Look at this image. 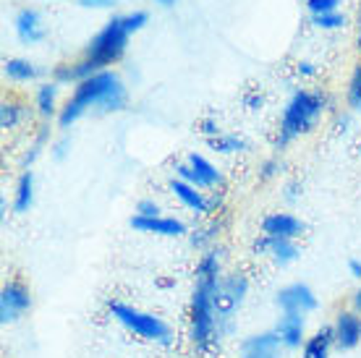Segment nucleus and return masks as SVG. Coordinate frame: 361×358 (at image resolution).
<instances>
[{
	"label": "nucleus",
	"instance_id": "7ed1b4c3",
	"mask_svg": "<svg viewBox=\"0 0 361 358\" xmlns=\"http://www.w3.org/2000/svg\"><path fill=\"white\" fill-rule=\"evenodd\" d=\"M128 105V90L123 79L118 76L113 68L110 71H99L90 79H82L71 90L68 99L61 105L58 113V128L68 131L76 121L84 116H110V113H121Z\"/></svg>",
	"mask_w": 361,
	"mask_h": 358
},
{
	"label": "nucleus",
	"instance_id": "0eeeda50",
	"mask_svg": "<svg viewBox=\"0 0 361 358\" xmlns=\"http://www.w3.org/2000/svg\"><path fill=\"white\" fill-rule=\"evenodd\" d=\"M29 309H32V290L24 280L13 278L0 288V324L3 327L21 322V316Z\"/></svg>",
	"mask_w": 361,
	"mask_h": 358
},
{
	"label": "nucleus",
	"instance_id": "a211bd4d",
	"mask_svg": "<svg viewBox=\"0 0 361 358\" xmlns=\"http://www.w3.org/2000/svg\"><path fill=\"white\" fill-rule=\"evenodd\" d=\"M35 194H37V178L35 171H21L13 186V212L16 215H27L29 209L35 206Z\"/></svg>",
	"mask_w": 361,
	"mask_h": 358
},
{
	"label": "nucleus",
	"instance_id": "5701e85b",
	"mask_svg": "<svg viewBox=\"0 0 361 358\" xmlns=\"http://www.w3.org/2000/svg\"><path fill=\"white\" fill-rule=\"evenodd\" d=\"M209 149L217 154H241L249 149V142H246L241 134H231V131H223L220 136H215V139H209Z\"/></svg>",
	"mask_w": 361,
	"mask_h": 358
},
{
	"label": "nucleus",
	"instance_id": "b1692460",
	"mask_svg": "<svg viewBox=\"0 0 361 358\" xmlns=\"http://www.w3.org/2000/svg\"><path fill=\"white\" fill-rule=\"evenodd\" d=\"M24 118H27L24 102H18V99H3L0 102V128L3 131H16L18 125L24 123Z\"/></svg>",
	"mask_w": 361,
	"mask_h": 358
},
{
	"label": "nucleus",
	"instance_id": "e433bc0d",
	"mask_svg": "<svg viewBox=\"0 0 361 358\" xmlns=\"http://www.w3.org/2000/svg\"><path fill=\"white\" fill-rule=\"evenodd\" d=\"M298 188H301V186H298V183H288V186H286V194H283V197L288 199V202H296L298 194H301Z\"/></svg>",
	"mask_w": 361,
	"mask_h": 358
},
{
	"label": "nucleus",
	"instance_id": "aec40b11",
	"mask_svg": "<svg viewBox=\"0 0 361 358\" xmlns=\"http://www.w3.org/2000/svg\"><path fill=\"white\" fill-rule=\"evenodd\" d=\"M335 350V338L333 327H319L317 332H312L301 348V358H333Z\"/></svg>",
	"mask_w": 361,
	"mask_h": 358
},
{
	"label": "nucleus",
	"instance_id": "1a4fd4ad",
	"mask_svg": "<svg viewBox=\"0 0 361 358\" xmlns=\"http://www.w3.org/2000/svg\"><path fill=\"white\" fill-rule=\"evenodd\" d=\"M128 225L134 228L136 233L142 235H157V238H180V235H189V228L183 220L171 215H157V217H142L134 215L128 220Z\"/></svg>",
	"mask_w": 361,
	"mask_h": 358
},
{
	"label": "nucleus",
	"instance_id": "dca6fc26",
	"mask_svg": "<svg viewBox=\"0 0 361 358\" xmlns=\"http://www.w3.org/2000/svg\"><path fill=\"white\" fill-rule=\"evenodd\" d=\"M13 32H16L18 42H24V45H39L47 37L45 21L39 16V11L35 8L18 11L16 16H13Z\"/></svg>",
	"mask_w": 361,
	"mask_h": 358
},
{
	"label": "nucleus",
	"instance_id": "f257e3e1",
	"mask_svg": "<svg viewBox=\"0 0 361 358\" xmlns=\"http://www.w3.org/2000/svg\"><path fill=\"white\" fill-rule=\"evenodd\" d=\"M220 251H202L194 269V288L189 301V340L199 356H212L223 345V332L217 319V288L223 280Z\"/></svg>",
	"mask_w": 361,
	"mask_h": 358
},
{
	"label": "nucleus",
	"instance_id": "7c9ffc66",
	"mask_svg": "<svg viewBox=\"0 0 361 358\" xmlns=\"http://www.w3.org/2000/svg\"><path fill=\"white\" fill-rule=\"evenodd\" d=\"M278 173H280V162L275 157H270V160H264L259 165V180H272Z\"/></svg>",
	"mask_w": 361,
	"mask_h": 358
},
{
	"label": "nucleus",
	"instance_id": "4c0bfd02",
	"mask_svg": "<svg viewBox=\"0 0 361 358\" xmlns=\"http://www.w3.org/2000/svg\"><path fill=\"white\" fill-rule=\"evenodd\" d=\"M353 309H356V311L361 314V288L356 290V296H353Z\"/></svg>",
	"mask_w": 361,
	"mask_h": 358
},
{
	"label": "nucleus",
	"instance_id": "ea45409f",
	"mask_svg": "<svg viewBox=\"0 0 361 358\" xmlns=\"http://www.w3.org/2000/svg\"><path fill=\"white\" fill-rule=\"evenodd\" d=\"M356 24H359V32H361V6H359V21Z\"/></svg>",
	"mask_w": 361,
	"mask_h": 358
},
{
	"label": "nucleus",
	"instance_id": "39448f33",
	"mask_svg": "<svg viewBox=\"0 0 361 358\" xmlns=\"http://www.w3.org/2000/svg\"><path fill=\"white\" fill-rule=\"evenodd\" d=\"M108 314L113 322L121 324L123 330L136 335V338H142V340L154 342V345H171L173 342L171 324L157 314L145 311V309L126 304V301H108Z\"/></svg>",
	"mask_w": 361,
	"mask_h": 358
},
{
	"label": "nucleus",
	"instance_id": "72a5a7b5",
	"mask_svg": "<svg viewBox=\"0 0 361 358\" xmlns=\"http://www.w3.org/2000/svg\"><path fill=\"white\" fill-rule=\"evenodd\" d=\"M79 6H84V8H110V6H116V0H79Z\"/></svg>",
	"mask_w": 361,
	"mask_h": 358
},
{
	"label": "nucleus",
	"instance_id": "2eb2a0df",
	"mask_svg": "<svg viewBox=\"0 0 361 358\" xmlns=\"http://www.w3.org/2000/svg\"><path fill=\"white\" fill-rule=\"evenodd\" d=\"M304 230H307V225L301 223L296 215H290V212H270L262 220V235H270V238L296 241V238L304 235Z\"/></svg>",
	"mask_w": 361,
	"mask_h": 358
},
{
	"label": "nucleus",
	"instance_id": "423d86ee",
	"mask_svg": "<svg viewBox=\"0 0 361 358\" xmlns=\"http://www.w3.org/2000/svg\"><path fill=\"white\" fill-rule=\"evenodd\" d=\"M249 296V278L244 272H226L217 288V319H220V332L228 338L235 327V314L241 311Z\"/></svg>",
	"mask_w": 361,
	"mask_h": 358
},
{
	"label": "nucleus",
	"instance_id": "a878e982",
	"mask_svg": "<svg viewBox=\"0 0 361 358\" xmlns=\"http://www.w3.org/2000/svg\"><path fill=\"white\" fill-rule=\"evenodd\" d=\"M345 105L351 113H361V63H356L345 87Z\"/></svg>",
	"mask_w": 361,
	"mask_h": 358
},
{
	"label": "nucleus",
	"instance_id": "f3484780",
	"mask_svg": "<svg viewBox=\"0 0 361 358\" xmlns=\"http://www.w3.org/2000/svg\"><path fill=\"white\" fill-rule=\"evenodd\" d=\"M186 162L191 165V171H194V183H197L202 191H217V188H223L226 178H223V173L217 171V165L212 160H207L204 154L199 152H191L186 154Z\"/></svg>",
	"mask_w": 361,
	"mask_h": 358
},
{
	"label": "nucleus",
	"instance_id": "bb28decb",
	"mask_svg": "<svg viewBox=\"0 0 361 358\" xmlns=\"http://www.w3.org/2000/svg\"><path fill=\"white\" fill-rule=\"evenodd\" d=\"M312 24L322 32H335V29L345 27V16L341 11H333V13H322V16H312Z\"/></svg>",
	"mask_w": 361,
	"mask_h": 358
},
{
	"label": "nucleus",
	"instance_id": "cd10ccee",
	"mask_svg": "<svg viewBox=\"0 0 361 358\" xmlns=\"http://www.w3.org/2000/svg\"><path fill=\"white\" fill-rule=\"evenodd\" d=\"M304 6L312 16H322V13L341 11V0H304Z\"/></svg>",
	"mask_w": 361,
	"mask_h": 358
},
{
	"label": "nucleus",
	"instance_id": "c85d7f7f",
	"mask_svg": "<svg viewBox=\"0 0 361 358\" xmlns=\"http://www.w3.org/2000/svg\"><path fill=\"white\" fill-rule=\"evenodd\" d=\"M134 215H142V217H157V215H163V209H160V204H157L154 199H139V202H136Z\"/></svg>",
	"mask_w": 361,
	"mask_h": 358
},
{
	"label": "nucleus",
	"instance_id": "9d476101",
	"mask_svg": "<svg viewBox=\"0 0 361 358\" xmlns=\"http://www.w3.org/2000/svg\"><path fill=\"white\" fill-rule=\"evenodd\" d=\"M333 327V338H335V348L348 353V350H356L361 345V314L356 309H343V311L335 314Z\"/></svg>",
	"mask_w": 361,
	"mask_h": 358
},
{
	"label": "nucleus",
	"instance_id": "4468645a",
	"mask_svg": "<svg viewBox=\"0 0 361 358\" xmlns=\"http://www.w3.org/2000/svg\"><path fill=\"white\" fill-rule=\"evenodd\" d=\"M168 191H171L173 197L178 199L189 212L209 217V191H202V188H197L194 183H186V180H180V178H171Z\"/></svg>",
	"mask_w": 361,
	"mask_h": 358
},
{
	"label": "nucleus",
	"instance_id": "6ab92c4d",
	"mask_svg": "<svg viewBox=\"0 0 361 358\" xmlns=\"http://www.w3.org/2000/svg\"><path fill=\"white\" fill-rule=\"evenodd\" d=\"M35 110L37 116L42 118L45 123H50L53 118H58L61 105H58V84L55 81H42L35 92Z\"/></svg>",
	"mask_w": 361,
	"mask_h": 358
},
{
	"label": "nucleus",
	"instance_id": "473e14b6",
	"mask_svg": "<svg viewBox=\"0 0 361 358\" xmlns=\"http://www.w3.org/2000/svg\"><path fill=\"white\" fill-rule=\"evenodd\" d=\"M296 71H298V76H304V79H312V76H317V66L312 61H298Z\"/></svg>",
	"mask_w": 361,
	"mask_h": 358
},
{
	"label": "nucleus",
	"instance_id": "9b49d317",
	"mask_svg": "<svg viewBox=\"0 0 361 358\" xmlns=\"http://www.w3.org/2000/svg\"><path fill=\"white\" fill-rule=\"evenodd\" d=\"M272 332L278 335L280 345L286 350H298L304 348L307 342V316L304 314H288V311H280V316L272 324Z\"/></svg>",
	"mask_w": 361,
	"mask_h": 358
},
{
	"label": "nucleus",
	"instance_id": "c756f323",
	"mask_svg": "<svg viewBox=\"0 0 361 358\" xmlns=\"http://www.w3.org/2000/svg\"><path fill=\"white\" fill-rule=\"evenodd\" d=\"M197 131L202 136H204V139H215V136H220L223 134V128H220V123H217L215 118H202V121H199V125H197Z\"/></svg>",
	"mask_w": 361,
	"mask_h": 358
},
{
	"label": "nucleus",
	"instance_id": "2f4dec72",
	"mask_svg": "<svg viewBox=\"0 0 361 358\" xmlns=\"http://www.w3.org/2000/svg\"><path fill=\"white\" fill-rule=\"evenodd\" d=\"M68 147H71V142H68V136H61L58 142L50 144V154H53L55 160H63L66 154H68Z\"/></svg>",
	"mask_w": 361,
	"mask_h": 358
},
{
	"label": "nucleus",
	"instance_id": "393cba45",
	"mask_svg": "<svg viewBox=\"0 0 361 358\" xmlns=\"http://www.w3.org/2000/svg\"><path fill=\"white\" fill-rule=\"evenodd\" d=\"M47 144H50V125L42 123L39 128H37V136H35V144L29 147L32 152L24 154V160H21V171H32V165H35V160L42 154V149H45Z\"/></svg>",
	"mask_w": 361,
	"mask_h": 358
},
{
	"label": "nucleus",
	"instance_id": "20e7f679",
	"mask_svg": "<svg viewBox=\"0 0 361 358\" xmlns=\"http://www.w3.org/2000/svg\"><path fill=\"white\" fill-rule=\"evenodd\" d=\"M327 94L317 90H296L288 97L286 108L280 113L278 134H275V149H286L301 136L312 134L327 110Z\"/></svg>",
	"mask_w": 361,
	"mask_h": 358
},
{
	"label": "nucleus",
	"instance_id": "f03ea898",
	"mask_svg": "<svg viewBox=\"0 0 361 358\" xmlns=\"http://www.w3.org/2000/svg\"><path fill=\"white\" fill-rule=\"evenodd\" d=\"M147 24H149V13L147 11H128L123 16L110 18L108 24L87 42L82 58L71 63L73 87L82 79H90V76H94L99 71H110V66L123 61L131 35L142 32Z\"/></svg>",
	"mask_w": 361,
	"mask_h": 358
},
{
	"label": "nucleus",
	"instance_id": "ddd939ff",
	"mask_svg": "<svg viewBox=\"0 0 361 358\" xmlns=\"http://www.w3.org/2000/svg\"><path fill=\"white\" fill-rule=\"evenodd\" d=\"M283 345L272 330L254 332L238 342V358H283Z\"/></svg>",
	"mask_w": 361,
	"mask_h": 358
},
{
	"label": "nucleus",
	"instance_id": "f8f14e48",
	"mask_svg": "<svg viewBox=\"0 0 361 358\" xmlns=\"http://www.w3.org/2000/svg\"><path fill=\"white\" fill-rule=\"evenodd\" d=\"M252 251L257 257H267L272 264H278V267H288L293 261L298 259V249L296 241H288V238H270V235H259L257 241H254Z\"/></svg>",
	"mask_w": 361,
	"mask_h": 358
},
{
	"label": "nucleus",
	"instance_id": "6e6552de",
	"mask_svg": "<svg viewBox=\"0 0 361 358\" xmlns=\"http://www.w3.org/2000/svg\"><path fill=\"white\" fill-rule=\"evenodd\" d=\"M275 306H278L280 311L309 316L312 311H317L319 301H317V293L307 283H288V285H283L275 293Z\"/></svg>",
	"mask_w": 361,
	"mask_h": 358
},
{
	"label": "nucleus",
	"instance_id": "f704fd0d",
	"mask_svg": "<svg viewBox=\"0 0 361 358\" xmlns=\"http://www.w3.org/2000/svg\"><path fill=\"white\" fill-rule=\"evenodd\" d=\"M244 102L249 105V110H259V108H262L264 97L259 94V92H252V94H246V97H244Z\"/></svg>",
	"mask_w": 361,
	"mask_h": 358
},
{
	"label": "nucleus",
	"instance_id": "4be33fe9",
	"mask_svg": "<svg viewBox=\"0 0 361 358\" xmlns=\"http://www.w3.org/2000/svg\"><path fill=\"white\" fill-rule=\"evenodd\" d=\"M220 230H223V220H209L207 225L194 228V230L189 233L191 249H197V251L215 249V241H217V235H220Z\"/></svg>",
	"mask_w": 361,
	"mask_h": 358
},
{
	"label": "nucleus",
	"instance_id": "58836bf2",
	"mask_svg": "<svg viewBox=\"0 0 361 358\" xmlns=\"http://www.w3.org/2000/svg\"><path fill=\"white\" fill-rule=\"evenodd\" d=\"M157 6H163V8H171V6H176V0H154Z\"/></svg>",
	"mask_w": 361,
	"mask_h": 358
},
{
	"label": "nucleus",
	"instance_id": "c9c22d12",
	"mask_svg": "<svg viewBox=\"0 0 361 358\" xmlns=\"http://www.w3.org/2000/svg\"><path fill=\"white\" fill-rule=\"evenodd\" d=\"M348 275L353 280H361V259H348Z\"/></svg>",
	"mask_w": 361,
	"mask_h": 358
},
{
	"label": "nucleus",
	"instance_id": "412c9836",
	"mask_svg": "<svg viewBox=\"0 0 361 358\" xmlns=\"http://www.w3.org/2000/svg\"><path fill=\"white\" fill-rule=\"evenodd\" d=\"M39 68H37L35 63L27 61V58H6L3 61V76L13 84H29V81H37L39 79Z\"/></svg>",
	"mask_w": 361,
	"mask_h": 358
}]
</instances>
